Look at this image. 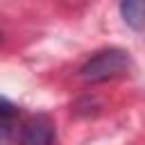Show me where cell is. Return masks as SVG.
Segmentation results:
<instances>
[{
	"mask_svg": "<svg viewBox=\"0 0 145 145\" xmlns=\"http://www.w3.org/2000/svg\"><path fill=\"white\" fill-rule=\"evenodd\" d=\"M129 70V54L125 50L111 48V50H100L95 52L82 68H79V77L84 82H106V79H116L122 77Z\"/></svg>",
	"mask_w": 145,
	"mask_h": 145,
	"instance_id": "cell-1",
	"label": "cell"
},
{
	"mask_svg": "<svg viewBox=\"0 0 145 145\" xmlns=\"http://www.w3.org/2000/svg\"><path fill=\"white\" fill-rule=\"evenodd\" d=\"M20 145H54V129L45 118H32L20 129Z\"/></svg>",
	"mask_w": 145,
	"mask_h": 145,
	"instance_id": "cell-2",
	"label": "cell"
},
{
	"mask_svg": "<svg viewBox=\"0 0 145 145\" xmlns=\"http://www.w3.org/2000/svg\"><path fill=\"white\" fill-rule=\"evenodd\" d=\"M122 20L134 29H145V0H127L120 5Z\"/></svg>",
	"mask_w": 145,
	"mask_h": 145,
	"instance_id": "cell-3",
	"label": "cell"
},
{
	"mask_svg": "<svg viewBox=\"0 0 145 145\" xmlns=\"http://www.w3.org/2000/svg\"><path fill=\"white\" fill-rule=\"evenodd\" d=\"M14 136V122L11 118H0V145H7Z\"/></svg>",
	"mask_w": 145,
	"mask_h": 145,
	"instance_id": "cell-4",
	"label": "cell"
},
{
	"mask_svg": "<svg viewBox=\"0 0 145 145\" xmlns=\"http://www.w3.org/2000/svg\"><path fill=\"white\" fill-rule=\"evenodd\" d=\"M16 113V106L11 102H7L5 97H0V118H11Z\"/></svg>",
	"mask_w": 145,
	"mask_h": 145,
	"instance_id": "cell-5",
	"label": "cell"
}]
</instances>
